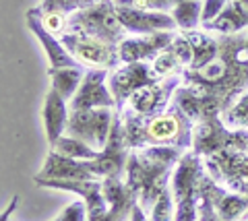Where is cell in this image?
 Returning a JSON list of instances; mask_svg holds the SVG:
<instances>
[{
    "mask_svg": "<svg viewBox=\"0 0 248 221\" xmlns=\"http://www.w3.org/2000/svg\"><path fill=\"white\" fill-rule=\"evenodd\" d=\"M219 42V54L213 62L182 73L184 85H192L219 97L226 112L248 91V54H246V31L234 35H215ZM223 112V114H226Z\"/></svg>",
    "mask_w": 248,
    "mask_h": 221,
    "instance_id": "1",
    "label": "cell"
},
{
    "mask_svg": "<svg viewBox=\"0 0 248 221\" xmlns=\"http://www.w3.org/2000/svg\"><path fill=\"white\" fill-rule=\"evenodd\" d=\"M124 139L128 149L145 147H176L182 151L192 149L195 141V122H192L176 102L168 110L155 116H137L130 110H120Z\"/></svg>",
    "mask_w": 248,
    "mask_h": 221,
    "instance_id": "2",
    "label": "cell"
},
{
    "mask_svg": "<svg viewBox=\"0 0 248 221\" xmlns=\"http://www.w3.org/2000/svg\"><path fill=\"white\" fill-rule=\"evenodd\" d=\"M186 151L176 147H145L130 149L124 182L133 190L141 209L149 215L161 192L170 186L174 165Z\"/></svg>",
    "mask_w": 248,
    "mask_h": 221,
    "instance_id": "3",
    "label": "cell"
},
{
    "mask_svg": "<svg viewBox=\"0 0 248 221\" xmlns=\"http://www.w3.org/2000/svg\"><path fill=\"white\" fill-rule=\"evenodd\" d=\"M64 33L95 37V40H102L114 45H120V42L128 37V31L118 19L114 0H102V2L83 6V9L71 13Z\"/></svg>",
    "mask_w": 248,
    "mask_h": 221,
    "instance_id": "4",
    "label": "cell"
},
{
    "mask_svg": "<svg viewBox=\"0 0 248 221\" xmlns=\"http://www.w3.org/2000/svg\"><path fill=\"white\" fill-rule=\"evenodd\" d=\"M223 149L248 151V128H230L221 116H211L197 122L192 151L207 157Z\"/></svg>",
    "mask_w": 248,
    "mask_h": 221,
    "instance_id": "5",
    "label": "cell"
},
{
    "mask_svg": "<svg viewBox=\"0 0 248 221\" xmlns=\"http://www.w3.org/2000/svg\"><path fill=\"white\" fill-rule=\"evenodd\" d=\"M116 116L114 108H91V110H68L66 133L95 151H102L110 139L112 122Z\"/></svg>",
    "mask_w": 248,
    "mask_h": 221,
    "instance_id": "6",
    "label": "cell"
},
{
    "mask_svg": "<svg viewBox=\"0 0 248 221\" xmlns=\"http://www.w3.org/2000/svg\"><path fill=\"white\" fill-rule=\"evenodd\" d=\"M205 170L219 186L248 196V151L223 149L207 155Z\"/></svg>",
    "mask_w": 248,
    "mask_h": 221,
    "instance_id": "7",
    "label": "cell"
},
{
    "mask_svg": "<svg viewBox=\"0 0 248 221\" xmlns=\"http://www.w3.org/2000/svg\"><path fill=\"white\" fill-rule=\"evenodd\" d=\"M60 40L66 45V50L87 68L114 71V68H118L122 64L118 45H114V44L95 40V37L79 35V33H62Z\"/></svg>",
    "mask_w": 248,
    "mask_h": 221,
    "instance_id": "8",
    "label": "cell"
},
{
    "mask_svg": "<svg viewBox=\"0 0 248 221\" xmlns=\"http://www.w3.org/2000/svg\"><path fill=\"white\" fill-rule=\"evenodd\" d=\"M184 83L182 74H172V77H166L157 83H151V85H145L141 89H137L133 95L128 97V102L124 103L122 110H130L137 116H155V114H161L164 110H168V105L172 103V97L176 93V89ZM120 112V110H118Z\"/></svg>",
    "mask_w": 248,
    "mask_h": 221,
    "instance_id": "9",
    "label": "cell"
},
{
    "mask_svg": "<svg viewBox=\"0 0 248 221\" xmlns=\"http://www.w3.org/2000/svg\"><path fill=\"white\" fill-rule=\"evenodd\" d=\"M159 79L151 71V62H122L118 68H114L108 74V87H110L114 100H116V110H122L128 97L151 83H157Z\"/></svg>",
    "mask_w": 248,
    "mask_h": 221,
    "instance_id": "10",
    "label": "cell"
},
{
    "mask_svg": "<svg viewBox=\"0 0 248 221\" xmlns=\"http://www.w3.org/2000/svg\"><path fill=\"white\" fill-rule=\"evenodd\" d=\"M110 71L106 68H87L79 91L68 102V110H91V108H118L110 87L106 85Z\"/></svg>",
    "mask_w": 248,
    "mask_h": 221,
    "instance_id": "11",
    "label": "cell"
},
{
    "mask_svg": "<svg viewBox=\"0 0 248 221\" xmlns=\"http://www.w3.org/2000/svg\"><path fill=\"white\" fill-rule=\"evenodd\" d=\"M116 4V2H114ZM118 19L128 31V35H149L155 31H178V25L172 17V13L161 11H143L135 6L116 4Z\"/></svg>",
    "mask_w": 248,
    "mask_h": 221,
    "instance_id": "12",
    "label": "cell"
},
{
    "mask_svg": "<svg viewBox=\"0 0 248 221\" xmlns=\"http://www.w3.org/2000/svg\"><path fill=\"white\" fill-rule=\"evenodd\" d=\"M180 31H155L149 35H128L118 45L122 62H153Z\"/></svg>",
    "mask_w": 248,
    "mask_h": 221,
    "instance_id": "13",
    "label": "cell"
},
{
    "mask_svg": "<svg viewBox=\"0 0 248 221\" xmlns=\"http://www.w3.org/2000/svg\"><path fill=\"white\" fill-rule=\"evenodd\" d=\"M35 186L40 188H54V190H68L83 196L85 205H87V215L89 219L102 217L108 213L110 205H108L104 196V182L102 180H33Z\"/></svg>",
    "mask_w": 248,
    "mask_h": 221,
    "instance_id": "14",
    "label": "cell"
},
{
    "mask_svg": "<svg viewBox=\"0 0 248 221\" xmlns=\"http://www.w3.org/2000/svg\"><path fill=\"white\" fill-rule=\"evenodd\" d=\"M205 172V157L195 153L192 149L186 151L180 162L176 163L172 180H170L174 201L180 203L184 199H190V196H199V182Z\"/></svg>",
    "mask_w": 248,
    "mask_h": 221,
    "instance_id": "15",
    "label": "cell"
},
{
    "mask_svg": "<svg viewBox=\"0 0 248 221\" xmlns=\"http://www.w3.org/2000/svg\"><path fill=\"white\" fill-rule=\"evenodd\" d=\"M172 102H176L178 105L182 108V112L188 116L192 122H201L205 118H211V116H221L226 108L219 97H215L207 91L199 89V87H192V85H182L176 89V93L172 97Z\"/></svg>",
    "mask_w": 248,
    "mask_h": 221,
    "instance_id": "16",
    "label": "cell"
},
{
    "mask_svg": "<svg viewBox=\"0 0 248 221\" xmlns=\"http://www.w3.org/2000/svg\"><path fill=\"white\" fill-rule=\"evenodd\" d=\"M25 23L29 27V31L37 37V42L42 44V48L46 50L50 60V68H73V66H83L79 60H77L71 52L66 50V45L62 44V40L58 35H54L52 31L46 29V25L40 19V13L35 9H29L25 15Z\"/></svg>",
    "mask_w": 248,
    "mask_h": 221,
    "instance_id": "17",
    "label": "cell"
},
{
    "mask_svg": "<svg viewBox=\"0 0 248 221\" xmlns=\"http://www.w3.org/2000/svg\"><path fill=\"white\" fill-rule=\"evenodd\" d=\"M33 180H97L89 170L87 159H73L50 151L46 163Z\"/></svg>",
    "mask_w": 248,
    "mask_h": 221,
    "instance_id": "18",
    "label": "cell"
},
{
    "mask_svg": "<svg viewBox=\"0 0 248 221\" xmlns=\"http://www.w3.org/2000/svg\"><path fill=\"white\" fill-rule=\"evenodd\" d=\"M44 126H46V136H48V143H56L62 134L66 133V122H68V102L62 97L56 89L48 91L44 102Z\"/></svg>",
    "mask_w": 248,
    "mask_h": 221,
    "instance_id": "19",
    "label": "cell"
},
{
    "mask_svg": "<svg viewBox=\"0 0 248 221\" xmlns=\"http://www.w3.org/2000/svg\"><path fill=\"white\" fill-rule=\"evenodd\" d=\"M201 29L207 33H217V35H234L240 31H246L248 29V9L238 2V0H230L217 17L207 23V25H201Z\"/></svg>",
    "mask_w": 248,
    "mask_h": 221,
    "instance_id": "20",
    "label": "cell"
},
{
    "mask_svg": "<svg viewBox=\"0 0 248 221\" xmlns=\"http://www.w3.org/2000/svg\"><path fill=\"white\" fill-rule=\"evenodd\" d=\"M211 194L215 209L223 221H238L248 211V196L232 192V190L219 186L215 180L211 182Z\"/></svg>",
    "mask_w": 248,
    "mask_h": 221,
    "instance_id": "21",
    "label": "cell"
},
{
    "mask_svg": "<svg viewBox=\"0 0 248 221\" xmlns=\"http://www.w3.org/2000/svg\"><path fill=\"white\" fill-rule=\"evenodd\" d=\"M186 40L190 42L195 58H192L190 71H199V68L207 66L209 62H213L219 54V42L215 35H209L203 29H195V31H180Z\"/></svg>",
    "mask_w": 248,
    "mask_h": 221,
    "instance_id": "22",
    "label": "cell"
},
{
    "mask_svg": "<svg viewBox=\"0 0 248 221\" xmlns=\"http://www.w3.org/2000/svg\"><path fill=\"white\" fill-rule=\"evenodd\" d=\"M85 73H87V66L48 68V74L52 79V89H56L66 102H71L75 97V93L79 91L81 83L85 79Z\"/></svg>",
    "mask_w": 248,
    "mask_h": 221,
    "instance_id": "23",
    "label": "cell"
},
{
    "mask_svg": "<svg viewBox=\"0 0 248 221\" xmlns=\"http://www.w3.org/2000/svg\"><path fill=\"white\" fill-rule=\"evenodd\" d=\"M203 0H184L172 9V17L178 25V31H195L201 27Z\"/></svg>",
    "mask_w": 248,
    "mask_h": 221,
    "instance_id": "24",
    "label": "cell"
},
{
    "mask_svg": "<svg viewBox=\"0 0 248 221\" xmlns=\"http://www.w3.org/2000/svg\"><path fill=\"white\" fill-rule=\"evenodd\" d=\"M50 151L58 155H64V157H73V159H97L102 151H95L93 147H89L87 143H83L75 136H68V134H62L56 143L50 145Z\"/></svg>",
    "mask_w": 248,
    "mask_h": 221,
    "instance_id": "25",
    "label": "cell"
},
{
    "mask_svg": "<svg viewBox=\"0 0 248 221\" xmlns=\"http://www.w3.org/2000/svg\"><path fill=\"white\" fill-rule=\"evenodd\" d=\"M151 71H153L155 77L161 81V79H166V77H172V74H182L186 68L180 64V60L176 58L172 48L168 45V48L151 62Z\"/></svg>",
    "mask_w": 248,
    "mask_h": 221,
    "instance_id": "26",
    "label": "cell"
},
{
    "mask_svg": "<svg viewBox=\"0 0 248 221\" xmlns=\"http://www.w3.org/2000/svg\"><path fill=\"white\" fill-rule=\"evenodd\" d=\"M221 118L230 128H248V91L238 97L226 114H221Z\"/></svg>",
    "mask_w": 248,
    "mask_h": 221,
    "instance_id": "27",
    "label": "cell"
},
{
    "mask_svg": "<svg viewBox=\"0 0 248 221\" xmlns=\"http://www.w3.org/2000/svg\"><path fill=\"white\" fill-rule=\"evenodd\" d=\"M174 194H172V186H168L161 196L157 199V203L153 205V209L149 213V221H174Z\"/></svg>",
    "mask_w": 248,
    "mask_h": 221,
    "instance_id": "28",
    "label": "cell"
},
{
    "mask_svg": "<svg viewBox=\"0 0 248 221\" xmlns=\"http://www.w3.org/2000/svg\"><path fill=\"white\" fill-rule=\"evenodd\" d=\"M79 9H83L79 0H42V4L37 6V11L42 15L58 13V15H66V17Z\"/></svg>",
    "mask_w": 248,
    "mask_h": 221,
    "instance_id": "29",
    "label": "cell"
},
{
    "mask_svg": "<svg viewBox=\"0 0 248 221\" xmlns=\"http://www.w3.org/2000/svg\"><path fill=\"white\" fill-rule=\"evenodd\" d=\"M87 219H89V215H87V205H85V201H75L54 221H87Z\"/></svg>",
    "mask_w": 248,
    "mask_h": 221,
    "instance_id": "30",
    "label": "cell"
},
{
    "mask_svg": "<svg viewBox=\"0 0 248 221\" xmlns=\"http://www.w3.org/2000/svg\"><path fill=\"white\" fill-rule=\"evenodd\" d=\"M230 0H203V15H201V25L211 23L219 15Z\"/></svg>",
    "mask_w": 248,
    "mask_h": 221,
    "instance_id": "31",
    "label": "cell"
},
{
    "mask_svg": "<svg viewBox=\"0 0 248 221\" xmlns=\"http://www.w3.org/2000/svg\"><path fill=\"white\" fill-rule=\"evenodd\" d=\"M17 203H19V196H13V201H11V205H9V209H4V213H2V217H0V221H11L13 211L17 209Z\"/></svg>",
    "mask_w": 248,
    "mask_h": 221,
    "instance_id": "32",
    "label": "cell"
},
{
    "mask_svg": "<svg viewBox=\"0 0 248 221\" xmlns=\"http://www.w3.org/2000/svg\"><path fill=\"white\" fill-rule=\"evenodd\" d=\"M81 6H91V4H95V2H102V0H79Z\"/></svg>",
    "mask_w": 248,
    "mask_h": 221,
    "instance_id": "33",
    "label": "cell"
},
{
    "mask_svg": "<svg viewBox=\"0 0 248 221\" xmlns=\"http://www.w3.org/2000/svg\"><path fill=\"white\" fill-rule=\"evenodd\" d=\"M246 54H248V29H246Z\"/></svg>",
    "mask_w": 248,
    "mask_h": 221,
    "instance_id": "34",
    "label": "cell"
},
{
    "mask_svg": "<svg viewBox=\"0 0 248 221\" xmlns=\"http://www.w3.org/2000/svg\"><path fill=\"white\" fill-rule=\"evenodd\" d=\"M238 2H242V4L246 6V9H248V0H238Z\"/></svg>",
    "mask_w": 248,
    "mask_h": 221,
    "instance_id": "35",
    "label": "cell"
},
{
    "mask_svg": "<svg viewBox=\"0 0 248 221\" xmlns=\"http://www.w3.org/2000/svg\"><path fill=\"white\" fill-rule=\"evenodd\" d=\"M246 219H248V211L244 213V215H242V219H240V221H246Z\"/></svg>",
    "mask_w": 248,
    "mask_h": 221,
    "instance_id": "36",
    "label": "cell"
},
{
    "mask_svg": "<svg viewBox=\"0 0 248 221\" xmlns=\"http://www.w3.org/2000/svg\"><path fill=\"white\" fill-rule=\"evenodd\" d=\"M246 221H248V219H246Z\"/></svg>",
    "mask_w": 248,
    "mask_h": 221,
    "instance_id": "37",
    "label": "cell"
}]
</instances>
